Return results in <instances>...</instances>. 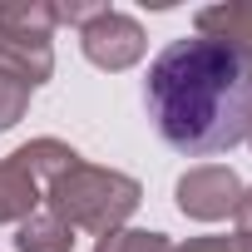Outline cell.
<instances>
[{
    "instance_id": "cell-6",
    "label": "cell",
    "mask_w": 252,
    "mask_h": 252,
    "mask_svg": "<svg viewBox=\"0 0 252 252\" xmlns=\"http://www.w3.org/2000/svg\"><path fill=\"white\" fill-rule=\"evenodd\" d=\"M10 163H15V168L45 193L55 178H64V173H69L74 163H84V158H79L64 139H30V144H20V149L10 154Z\"/></svg>"
},
{
    "instance_id": "cell-1",
    "label": "cell",
    "mask_w": 252,
    "mask_h": 252,
    "mask_svg": "<svg viewBox=\"0 0 252 252\" xmlns=\"http://www.w3.org/2000/svg\"><path fill=\"white\" fill-rule=\"evenodd\" d=\"M144 99L154 114V129L168 149L188 158H213L247 139L252 64H242L218 40L183 35L154 55Z\"/></svg>"
},
{
    "instance_id": "cell-13",
    "label": "cell",
    "mask_w": 252,
    "mask_h": 252,
    "mask_svg": "<svg viewBox=\"0 0 252 252\" xmlns=\"http://www.w3.org/2000/svg\"><path fill=\"white\" fill-rule=\"evenodd\" d=\"M178 252H252V237H242V232H208V237H188Z\"/></svg>"
},
{
    "instance_id": "cell-11",
    "label": "cell",
    "mask_w": 252,
    "mask_h": 252,
    "mask_svg": "<svg viewBox=\"0 0 252 252\" xmlns=\"http://www.w3.org/2000/svg\"><path fill=\"white\" fill-rule=\"evenodd\" d=\"M94 252H178V242L154 227H114L94 242Z\"/></svg>"
},
{
    "instance_id": "cell-15",
    "label": "cell",
    "mask_w": 252,
    "mask_h": 252,
    "mask_svg": "<svg viewBox=\"0 0 252 252\" xmlns=\"http://www.w3.org/2000/svg\"><path fill=\"white\" fill-rule=\"evenodd\" d=\"M232 222H237L242 237H252V188H242V198H237V208H232Z\"/></svg>"
},
{
    "instance_id": "cell-14",
    "label": "cell",
    "mask_w": 252,
    "mask_h": 252,
    "mask_svg": "<svg viewBox=\"0 0 252 252\" xmlns=\"http://www.w3.org/2000/svg\"><path fill=\"white\" fill-rule=\"evenodd\" d=\"M50 5H55V25H74V30H84L104 10L99 0H50Z\"/></svg>"
},
{
    "instance_id": "cell-5",
    "label": "cell",
    "mask_w": 252,
    "mask_h": 252,
    "mask_svg": "<svg viewBox=\"0 0 252 252\" xmlns=\"http://www.w3.org/2000/svg\"><path fill=\"white\" fill-rule=\"evenodd\" d=\"M193 35L218 40L232 50L242 64H252V0H222V5H203L193 15Z\"/></svg>"
},
{
    "instance_id": "cell-2",
    "label": "cell",
    "mask_w": 252,
    "mask_h": 252,
    "mask_svg": "<svg viewBox=\"0 0 252 252\" xmlns=\"http://www.w3.org/2000/svg\"><path fill=\"white\" fill-rule=\"evenodd\" d=\"M139 203H144L139 178L119 173V168H94V163H74L64 178H55L45 188V208L60 222H69L74 232H94V237L124 227L139 213Z\"/></svg>"
},
{
    "instance_id": "cell-4",
    "label": "cell",
    "mask_w": 252,
    "mask_h": 252,
    "mask_svg": "<svg viewBox=\"0 0 252 252\" xmlns=\"http://www.w3.org/2000/svg\"><path fill=\"white\" fill-rule=\"evenodd\" d=\"M173 198H178L183 218H193V222H222V218H232V208L242 198V178L227 163H198V168H188L173 183Z\"/></svg>"
},
{
    "instance_id": "cell-7",
    "label": "cell",
    "mask_w": 252,
    "mask_h": 252,
    "mask_svg": "<svg viewBox=\"0 0 252 252\" xmlns=\"http://www.w3.org/2000/svg\"><path fill=\"white\" fill-rule=\"evenodd\" d=\"M0 69L30 89H40L55 74V45L50 40H0Z\"/></svg>"
},
{
    "instance_id": "cell-3",
    "label": "cell",
    "mask_w": 252,
    "mask_h": 252,
    "mask_svg": "<svg viewBox=\"0 0 252 252\" xmlns=\"http://www.w3.org/2000/svg\"><path fill=\"white\" fill-rule=\"evenodd\" d=\"M79 50L94 69H109V74H124V69H134L149 50V35L134 15H124L114 5H104L84 30H79Z\"/></svg>"
},
{
    "instance_id": "cell-9",
    "label": "cell",
    "mask_w": 252,
    "mask_h": 252,
    "mask_svg": "<svg viewBox=\"0 0 252 252\" xmlns=\"http://www.w3.org/2000/svg\"><path fill=\"white\" fill-rule=\"evenodd\" d=\"M15 252H74V227L50 208H35L25 222H15Z\"/></svg>"
},
{
    "instance_id": "cell-8",
    "label": "cell",
    "mask_w": 252,
    "mask_h": 252,
    "mask_svg": "<svg viewBox=\"0 0 252 252\" xmlns=\"http://www.w3.org/2000/svg\"><path fill=\"white\" fill-rule=\"evenodd\" d=\"M55 30L50 0H0V40H50Z\"/></svg>"
},
{
    "instance_id": "cell-16",
    "label": "cell",
    "mask_w": 252,
    "mask_h": 252,
    "mask_svg": "<svg viewBox=\"0 0 252 252\" xmlns=\"http://www.w3.org/2000/svg\"><path fill=\"white\" fill-rule=\"evenodd\" d=\"M247 144H252V124H247Z\"/></svg>"
},
{
    "instance_id": "cell-12",
    "label": "cell",
    "mask_w": 252,
    "mask_h": 252,
    "mask_svg": "<svg viewBox=\"0 0 252 252\" xmlns=\"http://www.w3.org/2000/svg\"><path fill=\"white\" fill-rule=\"evenodd\" d=\"M30 84H20L15 74H5V69H0V134H5V129H15V124L25 119V109H30Z\"/></svg>"
},
{
    "instance_id": "cell-10",
    "label": "cell",
    "mask_w": 252,
    "mask_h": 252,
    "mask_svg": "<svg viewBox=\"0 0 252 252\" xmlns=\"http://www.w3.org/2000/svg\"><path fill=\"white\" fill-rule=\"evenodd\" d=\"M35 208H45V193L10 158H0V222H25Z\"/></svg>"
}]
</instances>
